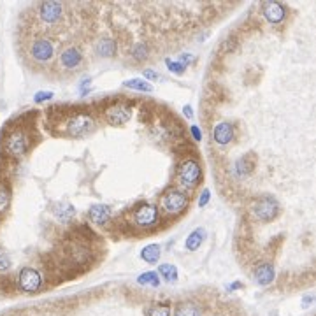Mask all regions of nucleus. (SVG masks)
I'll list each match as a JSON object with an SVG mask.
<instances>
[{
  "label": "nucleus",
  "instance_id": "nucleus-8",
  "mask_svg": "<svg viewBox=\"0 0 316 316\" xmlns=\"http://www.w3.org/2000/svg\"><path fill=\"white\" fill-rule=\"evenodd\" d=\"M158 221V211L151 204H141L134 211V223L139 228H148Z\"/></svg>",
  "mask_w": 316,
  "mask_h": 316
},
{
  "label": "nucleus",
  "instance_id": "nucleus-6",
  "mask_svg": "<svg viewBox=\"0 0 316 316\" xmlns=\"http://www.w3.org/2000/svg\"><path fill=\"white\" fill-rule=\"evenodd\" d=\"M18 286L27 294H35L42 286V276L37 269L23 267L18 274Z\"/></svg>",
  "mask_w": 316,
  "mask_h": 316
},
{
  "label": "nucleus",
  "instance_id": "nucleus-23",
  "mask_svg": "<svg viewBox=\"0 0 316 316\" xmlns=\"http://www.w3.org/2000/svg\"><path fill=\"white\" fill-rule=\"evenodd\" d=\"M125 88L130 90H137V92H153V86L148 81H142V79H128L123 83Z\"/></svg>",
  "mask_w": 316,
  "mask_h": 316
},
{
  "label": "nucleus",
  "instance_id": "nucleus-32",
  "mask_svg": "<svg viewBox=\"0 0 316 316\" xmlns=\"http://www.w3.org/2000/svg\"><path fill=\"white\" fill-rule=\"evenodd\" d=\"M144 77H148V79H153V81H156V79H158V74H156L153 69H146V70H144Z\"/></svg>",
  "mask_w": 316,
  "mask_h": 316
},
{
  "label": "nucleus",
  "instance_id": "nucleus-29",
  "mask_svg": "<svg viewBox=\"0 0 316 316\" xmlns=\"http://www.w3.org/2000/svg\"><path fill=\"white\" fill-rule=\"evenodd\" d=\"M146 55H148V49H146L144 44H137L134 47V57H136L137 60H144Z\"/></svg>",
  "mask_w": 316,
  "mask_h": 316
},
{
  "label": "nucleus",
  "instance_id": "nucleus-2",
  "mask_svg": "<svg viewBox=\"0 0 316 316\" xmlns=\"http://www.w3.org/2000/svg\"><path fill=\"white\" fill-rule=\"evenodd\" d=\"M30 136L27 134V130H13L7 134L6 141H4V151L7 153L11 158H21L27 155V151L30 149Z\"/></svg>",
  "mask_w": 316,
  "mask_h": 316
},
{
  "label": "nucleus",
  "instance_id": "nucleus-19",
  "mask_svg": "<svg viewBox=\"0 0 316 316\" xmlns=\"http://www.w3.org/2000/svg\"><path fill=\"white\" fill-rule=\"evenodd\" d=\"M141 258L148 264H156L160 258V246L158 244H148L146 248H142Z\"/></svg>",
  "mask_w": 316,
  "mask_h": 316
},
{
  "label": "nucleus",
  "instance_id": "nucleus-24",
  "mask_svg": "<svg viewBox=\"0 0 316 316\" xmlns=\"http://www.w3.org/2000/svg\"><path fill=\"white\" fill-rule=\"evenodd\" d=\"M11 205V188L6 183H0V215L6 213Z\"/></svg>",
  "mask_w": 316,
  "mask_h": 316
},
{
  "label": "nucleus",
  "instance_id": "nucleus-36",
  "mask_svg": "<svg viewBox=\"0 0 316 316\" xmlns=\"http://www.w3.org/2000/svg\"><path fill=\"white\" fill-rule=\"evenodd\" d=\"M190 62H192V55H183V57H181V63H183V65H187Z\"/></svg>",
  "mask_w": 316,
  "mask_h": 316
},
{
  "label": "nucleus",
  "instance_id": "nucleus-27",
  "mask_svg": "<svg viewBox=\"0 0 316 316\" xmlns=\"http://www.w3.org/2000/svg\"><path fill=\"white\" fill-rule=\"evenodd\" d=\"M148 316H171V309H169L167 304H158V306H153L149 309Z\"/></svg>",
  "mask_w": 316,
  "mask_h": 316
},
{
  "label": "nucleus",
  "instance_id": "nucleus-16",
  "mask_svg": "<svg viewBox=\"0 0 316 316\" xmlns=\"http://www.w3.org/2000/svg\"><path fill=\"white\" fill-rule=\"evenodd\" d=\"M88 218L93 221L95 225H104L106 221L111 218V209L109 205L104 204H95L88 209Z\"/></svg>",
  "mask_w": 316,
  "mask_h": 316
},
{
  "label": "nucleus",
  "instance_id": "nucleus-7",
  "mask_svg": "<svg viewBox=\"0 0 316 316\" xmlns=\"http://www.w3.org/2000/svg\"><path fill=\"white\" fill-rule=\"evenodd\" d=\"M104 118L109 125L113 126H121L125 125L126 121L132 118V108L130 106L123 104V102H118V104H113L106 109Z\"/></svg>",
  "mask_w": 316,
  "mask_h": 316
},
{
  "label": "nucleus",
  "instance_id": "nucleus-1",
  "mask_svg": "<svg viewBox=\"0 0 316 316\" xmlns=\"http://www.w3.org/2000/svg\"><path fill=\"white\" fill-rule=\"evenodd\" d=\"M93 126L95 121L88 113H72L65 118V123H62V130L67 136L81 137L86 136L88 132H92Z\"/></svg>",
  "mask_w": 316,
  "mask_h": 316
},
{
  "label": "nucleus",
  "instance_id": "nucleus-34",
  "mask_svg": "<svg viewBox=\"0 0 316 316\" xmlns=\"http://www.w3.org/2000/svg\"><path fill=\"white\" fill-rule=\"evenodd\" d=\"M192 134H193V137H195V141H200V130H199V126H192Z\"/></svg>",
  "mask_w": 316,
  "mask_h": 316
},
{
  "label": "nucleus",
  "instance_id": "nucleus-4",
  "mask_svg": "<svg viewBox=\"0 0 316 316\" xmlns=\"http://www.w3.org/2000/svg\"><path fill=\"white\" fill-rule=\"evenodd\" d=\"M251 213L260 221H272L279 215V204L274 197H260L253 200Z\"/></svg>",
  "mask_w": 316,
  "mask_h": 316
},
{
  "label": "nucleus",
  "instance_id": "nucleus-28",
  "mask_svg": "<svg viewBox=\"0 0 316 316\" xmlns=\"http://www.w3.org/2000/svg\"><path fill=\"white\" fill-rule=\"evenodd\" d=\"M167 69L171 70L174 74H183L185 72V65L181 62H172V60H167Z\"/></svg>",
  "mask_w": 316,
  "mask_h": 316
},
{
  "label": "nucleus",
  "instance_id": "nucleus-18",
  "mask_svg": "<svg viewBox=\"0 0 316 316\" xmlns=\"http://www.w3.org/2000/svg\"><path fill=\"white\" fill-rule=\"evenodd\" d=\"M204 237H205L204 228H202V227L195 228V230H193L192 234H190V235L187 237V248H188L190 251L199 250L200 244H202V241H204Z\"/></svg>",
  "mask_w": 316,
  "mask_h": 316
},
{
  "label": "nucleus",
  "instance_id": "nucleus-30",
  "mask_svg": "<svg viewBox=\"0 0 316 316\" xmlns=\"http://www.w3.org/2000/svg\"><path fill=\"white\" fill-rule=\"evenodd\" d=\"M49 98H53V93L51 92H39V93H35L34 100L35 102H44V100H49Z\"/></svg>",
  "mask_w": 316,
  "mask_h": 316
},
{
  "label": "nucleus",
  "instance_id": "nucleus-37",
  "mask_svg": "<svg viewBox=\"0 0 316 316\" xmlns=\"http://www.w3.org/2000/svg\"><path fill=\"white\" fill-rule=\"evenodd\" d=\"M309 302H311V297H306V300H304V307L309 306Z\"/></svg>",
  "mask_w": 316,
  "mask_h": 316
},
{
  "label": "nucleus",
  "instance_id": "nucleus-12",
  "mask_svg": "<svg viewBox=\"0 0 316 316\" xmlns=\"http://www.w3.org/2000/svg\"><path fill=\"white\" fill-rule=\"evenodd\" d=\"M51 211H53L55 218H58L62 223H70L76 216V209L70 202L62 200V202H53L51 204Z\"/></svg>",
  "mask_w": 316,
  "mask_h": 316
},
{
  "label": "nucleus",
  "instance_id": "nucleus-15",
  "mask_svg": "<svg viewBox=\"0 0 316 316\" xmlns=\"http://www.w3.org/2000/svg\"><path fill=\"white\" fill-rule=\"evenodd\" d=\"M262 13L271 23H279L284 19L286 11H284V6H281L279 2H266L262 7Z\"/></svg>",
  "mask_w": 316,
  "mask_h": 316
},
{
  "label": "nucleus",
  "instance_id": "nucleus-13",
  "mask_svg": "<svg viewBox=\"0 0 316 316\" xmlns=\"http://www.w3.org/2000/svg\"><path fill=\"white\" fill-rule=\"evenodd\" d=\"M232 139H234V126L232 123H228V121H221L213 128V141L216 142V144H228Z\"/></svg>",
  "mask_w": 316,
  "mask_h": 316
},
{
  "label": "nucleus",
  "instance_id": "nucleus-14",
  "mask_svg": "<svg viewBox=\"0 0 316 316\" xmlns=\"http://www.w3.org/2000/svg\"><path fill=\"white\" fill-rule=\"evenodd\" d=\"M274 276H276V272L271 264H260V266L255 269V272H253V281L256 284L266 286V284H271L274 281Z\"/></svg>",
  "mask_w": 316,
  "mask_h": 316
},
{
  "label": "nucleus",
  "instance_id": "nucleus-31",
  "mask_svg": "<svg viewBox=\"0 0 316 316\" xmlns=\"http://www.w3.org/2000/svg\"><path fill=\"white\" fill-rule=\"evenodd\" d=\"M209 195H211V192H209V190H204L202 195H200V200H199V205H200V207H204V205L209 202Z\"/></svg>",
  "mask_w": 316,
  "mask_h": 316
},
{
  "label": "nucleus",
  "instance_id": "nucleus-25",
  "mask_svg": "<svg viewBox=\"0 0 316 316\" xmlns=\"http://www.w3.org/2000/svg\"><path fill=\"white\" fill-rule=\"evenodd\" d=\"M137 283L139 284H149V286H158V284H160V278H158L156 272L148 271V272H144V274H141L139 278H137Z\"/></svg>",
  "mask_w": 316,
  "mask_h": 316
},
{
  "label": "nucleus",
  "instance_id": "nucleus-11",
  "mask_svg": "<svg viewBox=\"0 0 316 316\" xmlns=\"http://www.w3.org/2000/svg\"><path fill=\"white\" fill-rule=\"evenodd\" d=\"M83 63V53L77 49V47H67V49L62 51L60 55V65L67 70H74L77 69Z\"/></svg>",
  "mask_w": 316,
  "mask_h": 316
},
{
  "label": "nucleus",
  "instance_id": "nucleus-26",
  "mask_svg": "<svg viewBox=\"0 0 316 316\" xmlns=\"http://www.w3.org/2000/svg\"><path fill=\"white\" fill-rule=\"evenodd\" d=\"M11 267H13V260H11L9 253L0 248V272H9Z\"/></svg>",
  "mask_w": 316,
  "mask_h": 316
},
{
  "label": "nucleus",
  "instance_id": "nucleus-3",
  "mask_svg": "<svg viewBox=\"0 0 316 316\" xmlns=\"http://www.w3.org/2000/svg\"><path fill=\"white\" fill-rule=\"evenodd\" d=\"M202 177V169L195 158H187L177 167V181L185 188H195Z\"/></svg>",
  "mask_w": 316,
  "mask_h": 316
},
{
  "label": "nucleus",
  "instance_id": "nucleus-33",
  "mask_svg": "<svg viewBox=\"0 0 316 316\" xmlns=\"http://www.w3.org/2000/svg\"><path fill=\"white\" fill-rule=\"evenodd\" d=\"M81 86H83V88H81V92H79L81 95H86V93L90 92V90H92V88H90V81H85V83H83Z\"/></svg>",
  "mask_w": 316,
  "mask_h": 316
},
{
  "label": "nucleus",
  "instance_id": "nucleus-35",
  "mask_svg": "<svg viewBox=\"0 0 316 316\" xmlns=\"http://www.w3.org/2000/svg\"><path fill=\"white\" fill-rule=\"evenodd\" d=\"M183 113H185V116H188V118H192V116H193V109L190 108V106H185V108H183Z\"/></svg>",
  "mask_w": 316,
  "mask_h": 316
},
{
  "label": "nucleus",
  "instance_id": "nucleus-9",
  "mask_svg": "<svg viewBox=\"0 0 316 316\" xmlns=\"http://www.w3.org/2000/svg\"><path fill=\"white\" fill-rule=\"evenodd\" d=\"M55 55V46L47 39H35L30 44V57L37 62H49Z\"/></svg>",
  "mask_w": 316,
  "mask_h": 316
},
{
  "label": "nucleus",
  "instance_id": "nucleus-5",
  "mask_svg": "<svg viewBox=\"0 0 316 316\" xmlns=\"http://www.w3.org/2000/svg\"><path fill=\"white\" fill-rule=\"evenodd\" d=\"M188 205V197L176 188H169L162 195V207L167 215H181Z\"/></svg>",
  "mask_w": 316,
  "mask_h": 316
},
{
  "label": "nucleus",
  "instance_id": "nucleus-10",
  "mask_svg": "<svg viewBox=\"0 0 316 316\" xmlns=\"http://www.w3.org/2000/svg\"><path fill=\"white\" fill-rule=\"evenodd\" d=\"M62 14H63V6L60 2H42L39 6V16L46 23L58 21L62 18Z\"/></svg>",
  "mask_w": 316,
  "mask_h": 316
},
{
  "label": "nucleus",
  "instance_id": "nucleus-21",
  "mask_svg": "<svg viewBox=\"0 0 316 316\" xmlns=\"http://www.w3.org/2000/svg\"><path fill=\"white\" fill-rule=\"evenodd\" d=\"M97 53L104 58L114 57V55H116V44H114L113 41H109V39H102L97 44Z\"/></svg>",
  "mask_w": 316,
  "mask_h": 316
},
{
  "label": "nucleus",
  "instance_id": "nucleus-17",
  "mask_svg": "<svg viewBox=\"0 0 316 316\" xmlns=\"http://www.w3.org/2000/svg\"><path fill=\"white\" fill-rule=\"evenodd\" d=\"M253 169H255V158H253V155H243L235 162V174L239 177L250 176Z\"/></svg>",
  "mask_w": 316,
  "mask_h": 316
},
{
  "label": "nucleus",
  "instance_id": "nucleus-22",
  "mask_svg": "<svg viewBox=\"0 0 316 316\" xmlns=\"http://www.w3.org/2000/svg\"><path fill=\"white\" fill-rule=\"evenodd\" d=\"M158 272H160V276L167 283H176V279H177L176 266H172V264H162V266L158 267Z\"/></svg>",
  "mask_w": 316,
  "mask_h": 316
},
{
  "label": "nucleus",
  "instance_id": "nucleus-20",
  "mask_svg": "<svg viewBox=\"0 0 316 316\" xmlns=\"http://www.w3.org/2000/svg\"><path fill=\"white\" fill-rule=\"evenodd\" d=\"M176 316H202L200 309L192 302H181L176 306Z\"/></svg>",
  "mask_w": 316,
  "mask_h": 316
}]
</instances>
